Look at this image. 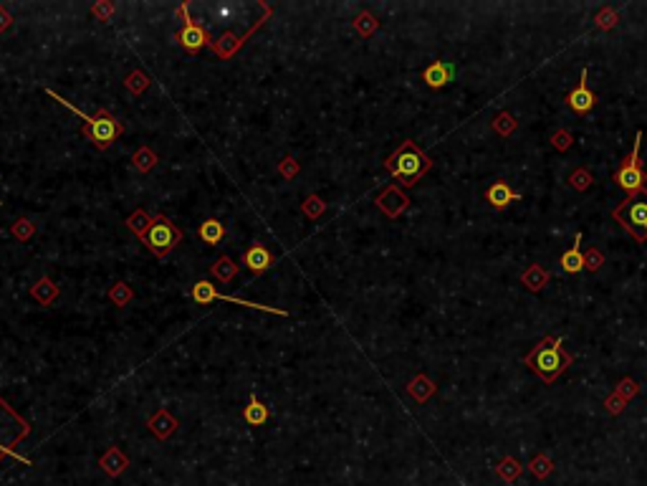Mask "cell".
<instances>
[{"mask_svg":"<svg viewBox=\"0 0 647 486\" xmlns=\"http://www.w3.org/2000/svg\"><path fill=\"white\" fill-rule=\"evenodd\" d=\"M455 78V63L450 61H432L428 69L422 71V81L430 89H443Z\"/></svg>","mask_w":647,"mask_h":486,"instance_id":"14","label":"cell"},{"mask_svg":"<svg viewBox=\"0 0 647 486\" xmlns=\"http://www.w3.org/2000/svg\"><path fill=\"white\" fill-rule=\"evenodd\" d=\"M193 299H195V304H210V302H218L220 299V302H228V304H235V306H245V309H258V312H268V314H276V317H289V312H286V309H278V306L256 304V302H245V299L220 294V291L215 289L210 282H205V279L193 286Z\"/></svg>","mask_w":647,"mask_h":486,"instance_id":"7","label":"cell"},{"mask_svg":"<svg viewBox=\"0 0 647 486\" xmlns=\"http://www.w3.org/2000/svg\"><path fill=\"white\" fill-rule=\"evenodd\" d=\"M562 342H564L562 337H544L523 357V365L534 370L546 385H551L574 362V357L564 350Z\"/></svg>","mask_w":647,"mask_h":486,"instance_id":"2","label":"cell"},{"mask_svg":"<svg viewBox=\"0 0 647 486\" xmlns=\"http://www.w3.org/2000/svg\"><path fill=\"white\" fill-rule=\"evenodd\" d=\"M243 264H245V268H248L253 276H261L263 271H268V268L276 264V259H273V253L268 251V246L253 243L248 251L243 253Z\"/></svg>","mask_w":647,"mask_h":486,"instance_id":"13","label":"cell"},{"mask_svg":"<svg viewBox=\"0 0 647 486\" xmlns=\"http://www.w3.org/2000/svg\"><path fill=\"white\" fill-rule=\"evenodd\" d=\"M99 466H102V471L107 474V476H111V478H117V476H122L127 471V466H129V458L124 456V451L119 446H111V448H107L102 456H99Z\"/></svg>","mask_w":647,"mask_h":486,"instance_id":"16","label":"cell"},{"mask_svg":"<svg viewBox=\"0 0 647 486\" xmlns=\"http://www.w3.org/2000/svg\"><path fill=\"white\" fill-rule=\"evenodd\" d=\"M197 235H200V241L208 243V246H218V243L226 238V226H223L218 218H205L203 223H200V228H197Z\"/></svg>","mask_w":647,"mask_h":486,"instance_id":"20","label":"cell"},{"mask_svg":"<svg viewBox=\"0 0 647 486\" xmlns=\"http://www.w3.org/2000/svg\"><path fill=\"white\" fill-rule=\"evenodd\" d=\"M301 211H304L306 218L316 220V218H321V215L327 213V203H324L319 196H309L304 203H301Z\"/></svg>","mask_w":647,"mask_h":486,"instance_id":"33","label":"cell"},{"mask_svg":"<svg viewBox=\"0 0 647 486\" xmlns=\"http://www.w3.org/2000/svg\"><path fill=\"white\" fill-rule=\"evenodd\" d=\"M602 264H604V256H602V251H597V249H589L584 256V268L586 271H600Z\"/></svg>","mask_w":647,"mask_h":486,"instance_id":"40","label":"cell"},{"mask_svg":"<svg viewBox=\"0 0 647 486\" xmlns=\"http://www.w3.org/2000/svg\"><path fill=\"white\" fill-rule=\"evenodd\" d=\"M117 13V6L111 0H99L91 6V16L99 21V23H111V16Z\"/></svg>","mask_w":647,"mask_h":486,"instance_id":"34","label":"cell"},{"mask_svg":"<svg viewBox=\"0 0 647 486\" xmlns=\"http://www.w3.org/2000/svg\"><path fill=\"white\" fill-rule=\"evenodd\" d=\"M529 469H531V474H534V476H536V478H541V481H544L546 476H551V471H553V461H551V458H549V456L538 454V456H534V458H531Z\"/></svg>","mask_w":647,"mask_h":486,"instance_id":"31","label":"cell"},{"mask_svg":"<svg viewBox=\"0 0 647 486\" xmlns=\"http://www.w3.org/2000/svg\"><path fill=\"white\" fill-rule=\"evenodd\" d=\"M149 84H152V78H149L142 69L129 71V74L124 76L127 92H129V94H134V96H142V94H144V92L149 89Z\"/></svg>","mask_w":647,"mask_h":486,"instance_id":"26","label":"cell"},{"mask_svg":"<svg viewBox=\"0 0 647 486\" xmlns=\"http://www.w3.org/2000/svg\"><path fill=\"white\" fill-rule=\"evenodd\" d=\"M617 10L615 8H602L597 16H594V23H597V28H602V31H612L617 25Z\"/></svg>","mask_w":647,"mask_h":486,"instance_id":"36","label":"cell"},{"mask_svg":"<svg viewBox=\"0 0 647 486\" xmlns=\"http://www.w3.org/2000/svg\"><path fill=\"white\" fill-rule=\"evenodd\" d=\"M351 25H354V31L362 36V39H369L372 33L380 28V21H377V16L375 13H369V10H362L354 21H351Z\"/></svg>","mask_w":647,"mask_h":486,"instance_id":"28","label":"cell"},{"mask_svg":"<svg viewBox=\"0 0 647 486\" xmlns=\"http://www.w3.org/2000/svg\"><path fill=\"white\" fill-rule=\"evenodd\" d=\"M147 428H149L152 433H155V436H157L160 441H167V439L172 436V433H175V431L179 428V421H177L175 416H172V413H170L167 408H160V410L155 413V416H149V418H147Z\"/></svg>","mask_w":647,"mask_h":486,"instance_id":"15","label":"cell"},{"mask_svg":"<svg viewBox=\"0 0 647 486\" xmlns=\"http://www.w3.org/2000/svg\"><path fill=\"white\" fill-rule=\"evenodd\" d=\"M0 205H3V203H0Z\"/></svg>","mask_w":647,"mask_h":486,"instance_id":"45","label":"cell"},{"mask_svg":"<svg viewBox=\"0 0 647 486\" xmlns=\"http://www.w3.org/2000/svg\"><path fill=\"white\" fill-rule=\"evenodd\" d=\"M0 454H3V456H10V458H18V461H23L25 466H33L31 458H25V456H18L10 446H0Z\"/></svg>","mask_w":647,"mask_h":486,"instance_id":"44","label":"cell"},{"mask_svg":"<svg viewBox=\"0 0 647 486\" xmlns=\"http://www.w3.org/2000/svg\"><path fill=\"white\" fill-rule=\"evenodd\" d=\"M268 418H271V410H268V405H263V403H261L256 395H250L248 405L243 408V421H245L248 425H263Z\"/></svg>","mask_w":647,"mask_h":486,"instance_id":"22","label":"cell"},{"mask_svg":"<svg viewBox=\"0 0 647 486\" xmlns=\"http://www.w3.org/2000/svg\"><path fill=\"white\" fill-rule=\"evenodd\" d=\"M437 385L430 380L428 375H415L410 383H407V392H410V398L415 400V403H428L432 395H435Z\"/></svg>","mask_w":647,"mask_h":486,"instance_id":"18","label":"cell"},{"mask_svg":"<svg viewBox=\"0 0 647 486\" xmlns=\"http://www.w3.org/2000/svg\"><path fill=\"white\" fill-rule=\"evenodd\" d=\"M639 385L632 380V377H624V380H619V385H617V395L622 400H632L635 395H637Z\"/></svg>","mask_w":647,"mask_h":486,"instance_id":"39","label":"cell"},{"mask_svg":"<svg viewBox=\"0 0 647 486\" xmlns=\"http://www.w3.org/2000/svg\"><path fill=\"white\" fill-rule=\"evenodd\" d=\"M175 13H177V18H179V21H182L185 25H193V23H195V21L190 18V3H179Z\"/></svg>","mask_w":647,"mask_h":486,"instance_id":"42","label":"cell"},{"mask_svg":"<svg viewBox=\"0 0 647 486\" xmlns=\"http://www.w3.org/2000/svg\"><path fill=\"white\" fill-rule=\"evenodd\" d=\"M592 182H594L592 173L584 170V167H579V170H574V173L569 175V185L574 190H579V193H584L586 188H592Z\"/></svg>","mask_w":647,"mask_h":486,"instance_id":"35","label":"cell"},{"mask_svg":"<svg viewBox=\"0 0 647 486\" xmlns=\"http://www.w3.org/2000/svg\"><path fill=\"white\" fill-rule=\"evenodd\" d=\"M238 271H241V268H238V264H235L230 256H226V253H223V256H220V259L215 261V264H212V268H210L212 279H218V282H223V284L233 282L235 276H238Z\"/></svg>","mask_w":647,"mask_h":486,"instance_id":"24","label":"cell"},{"mask_svg":"<svg viewBox=\"0 0 647 486\" xmlns=\"http://www.w3.org/2000/svg\"><path fill=\"white\" fill-rule=\"evenodd\" d=\"M58 297H61V286L51 276H41L31 286V299H36L41 306H54Z\"/></svg>","mask_w":647,"mask_h":486,"instance_id":"17","label":"cell"},{"mask_svg":"<svg viewBox=\"0 0 647 486\" xmlns=\"http://www.w3.org/2000/svg\"><path fill=\"white\" fill-rule=\"evenodd\" d=\"M624 405H627V400H622L619 395H617V392H615V395H609V398L604 400V410H607V413H612V416H619V413L624 410Z\"/></svg>","mask_w":647,"mask_h":486,"instance_id":"41","label":"cell"},{"mask_svg":"<svg viewBox=\"0 0 647 486\" xmlns=\"http://www.w3.org/2000/svg\"><path fill=\"white\" fill-rule=\"evenodd\" d=\"M48 94H51V99H56L58 104H63L66 109H71V114H76V117H81L86 122L84 127H81V134H84L86 140L91 142L99 152H104V149H109L114 142L124 134V125L119 122L114 114H111L109 109H104V107H99L96 109L94 117H89V114H84V112L78 109V107H74L71 102H66L63 96H58L56 92H51V89H46Z\"/></svg>","mask_w":647,"mask_h":486,"instance_id":"1","label":"cell"},{"mask_svg":"<svg viewBox=\"0 0 647 486\" xmlns=\"http://www.w3.org/2000/svg\"><path fill=\"white\" fill-rule=\"evenodd\" d=\"M157 162H160V157H157V152L152 147H147V145H142L137 152L132 155V165L140 170L142 175H147V173H152L157 167Z\"/></svg>","mask_w":647,"mask_h":486,"instance_id":"25","label":"cell"},{"mask_svg":"<svg viewBox=\"0 0 647 486\" xmlns=\"http://www.w3.org/2000/svg\"><path fill=\"white\" fill-rule=\"evenodd\" d=\"M107 297H109V302H111L114 306H117V309H124L127 304H132L134 289H132V286H129L127 282H114V284H111V289H109V294H107Z\"/></svg>","mask_w":647,"mask_h":486,"instance_id":"27","label":"cell"},{"mask_svg":"<svg viewBox=\"0 0 647 486\" xmlns=\"http://www.w3.org/2000/svg\"><path fill=\"white\" fill-rule=\"evenodd\" d=\"M10 235L16 238V241H31L33 235H36V223H33L31 218H18L13 226H10Z\"/></svg>","mask_w":647,"mask_h":486,"instance_id":"30","label":"cell"},{"mask_svg":"<svg viewBox=\"0 0 647 486\" xmlns=\"http://www.w3.org/2000/svg\"><path fill=\"white\" fill-rule=\"evenodd\" d=\"M567 104H569L571 112H577V114H586V112L594 109L597 96H594L592 89L586 87V69H582V76H579L577 89H571L569 94H567Z\"/></svg>","mask_w":647,"mask_h":486,"instance_id":"11","label":"cell"},{"mask_svg":"<svg viewBox=\"0 0 647 486\" xmlns=\"http://www.w3.org/2000/svg\"><path fill=\"white\" fill-rule=\"evenodd\" d=\"M521 284L529 291H534V294H536V291H541L546 284H549V271H546L541 264H531V266L521 274Z\"/></svg>","mask_w":647,"mask_h":486,"instance_id":"21","label":"cell"},{"mask_svg":"<svg viewBox=\"0 0 647 486\" xmlns=\"http://www.w3.org/2000/svg\"><path fill=\"white\" fill-rule=\"evenodd\" d=\"M177 41H179V46L185 48L188 54H197V51H200V48H205V46H210V48L215 46L212 36L205 31L200 23L182 25V28L177 31Z\"/></svg>","mask_w":647,"mask_h":486,"instance_id":"10","label":"cell"},{"mask_svg":"<svg viewBox=\"0 0 647 486\" xmlns=\"http://www.w3.org/2000/svg\"><path fill=\"white\" fill-rule=\"evenodd\" d=\"M496 474H498L503 481H508V484H514L516 478L521 476V463L516 461L514 456H506V458H501V463L496 466Z\"/></svg>","mask_w":647,"mask_h":486,"instance_id":"29","label":"cell"},{"mask_svg":"<svg viewBox=\"0 0 647 486\" xmlns=\"http://www.w3.org/2000/svg\"><path fill=\"white\" fill-rule=\"evenodd\" d=\"M384 167H387V173L397 180V185L413 188V185H417V180H420L422 175L432 167V160H430L413 140H405L387 160H384Z\"/></svg>","mask_w":647,"mask_h":486,"instance_id":"3","label":"cell"},{"mask_svg":"<svg viewBox=\"0 0 647 486\" xmlns=\"http://www.w3.org/2000/svg\"><path fill=\"white\" fill-rule=\"evenodd\" d=\"M551 145L553 149H559V152H567V149L574 145V137H571L567 129H556V132L551 134Z\"/></svg>","mask_w":647,"mask_h":486,"instance_id":"38","label":"cell"},{"mask_svg":"<svg viewBox=\"0 0 647 486\" xmlns=\"http://www.w3.org/2000/svg\"><path fill=\"white\" fill-rule=\"evenodd\" d=\"M124 223H127V228H129V231H132V233L142 241V238L147 235L149 228H152V223H155V215H149L144 208H137V211H134Z\"/></svg>","mask_w":647,"mask_h":486,"instance_id":"23","label":"cell"},{"mask_svg":"<svg viewBox=\"0 0 647 486\" xmlns=\"http://www.w3.org/2000/svg\"><path fill=\"white\" fill-rule=\"evenodd\" d=\"M559 264H562V268L567 271V274H579L582 268H584V253H582V233L574 235V246H571L569 251L564 253L562 259H559Z\"/></svg>","mask_w":647,"mask_h":486,"instance_id":"19","label":"cell"},{"mask_svg":"<svg viewBox=\"0 0 647 486\" xmlns=\"http://www.w3.org/2000/svg\"><path fill=\"white\" fill-rule=\"evenodd\" d=\"M13 25V16H10L8 10H6V6L0 3V33H6Z\"/></svg>","mask_w":647,"mask_h":486,"instance_id":"43","label":"cell"},{"mask_svg":"<svg viewBox=\"0 0 647 486\" xmlns=\"http://www.w3.org/2000/svg\"><path fill=\"white\" fill-rule=\"evenodd\" d=\"M639 142H642V132L635 134L632 152L624 157L622 167L615 173V182L627 196H635V193H642V190H645V173H642V167H639Z\"/></svg>","mask_w":647,"mask_h":486,"instance_id":"6","label":"cell"},{"mask_svg":"<svg viewBox=\"0 0 647 486\" xmlns=\"http://www.w3.org/2000/svg\"><path fill=\"white\" fill-rule=\"evenodd\" d=\"M612 218L637 243H647V188L622 200L612 211Z\"/></svg>","mask_w":647,"mask_h":486,"instance_id":"4","label":"cell"},{"mask_svg":"<svg viewBox=\"0 0 647 486\" xmlns=\"http://www.w3.org/2000/svg\"><path fill=\"white\" fill-rule=\"evenodd\" d=\"M298 173H301V165H298L294 157H283L281 162H278V175H281L283 180H294Z\"/></svg>","mask_w":647,"mask_h":486,"instance_id":"37","label":"cell"},{"mask_svg":"<svg viewBox=\"0 0 647 486\" xmlns=\"http://www.w3.org/2000/svg\"><path fill=\"white\" fill-rule=\"evenodd\" d=\"M516 127H518V122H516L514 114H508V112H501V114H496V119H493V129H496L501 137H511V134L516 132Z\"/></svg>","mask_w":647,"mask_h":486,"instance_id":"32","label":"cell"},{"mask_svg":"<svg viewBox=\"0 0 647 486\" xmlns=\"http://www.w3.org/2000/svg\"><path fill=\"white\" fill-rule=\"evenodd\" d=\"M142 243H144L147 251H152V256L167 259V253L182 243V231L167 215H155V223L147 231V235L142 238Z\"/></svg>","mask_w":647,"mask_h":486,"instance_id":"5","label":"cell"},{"mask_svg":"<svg viewBox=\"0 0 647 486\" xmlns=\"http://www.w3.org/2000/svg\"><path fill=\"white\" fill-rule=\"evenodd\" d=\"M485 200H488L491 208L503 211V208H508L511 203H518V200H521V193L511 188L506 180H493L491 185H488V190H485Z\"/></svg>","mask_w":647,"mask_h":486,"instance_id":"12","label":"cell"},{"mask_svg":"<svg viewBox=\"0 0 647 486\" xmlns=\"http://www.w3.org/2000/svg\"><path fill=\"white\" fill-rule=\"evenodd\" d=\"M375 205L387 218H399V215L410 208V198L399 190V185H387V188L375 198Z\"/></svg>","mask_w":647,"mask_h":486,"instance_id":"9","label":"cell"},{"mask_svg":"<svg viewBox=\"0 0 647 486\" xmlns=\"http://www.w3.org/2000/svg\"><path fill=\"white\" fill-rule=\"evenodd\" d=\"M258 8L263 10V16L258 18V21H256L253 25H250L248 31H245V36H233L230 31H226L218 41H215V46H212V54L218 56L220 61H226V59H233V56L238 54V51H241L243 46H245V41L253 39V33H256L258 28H261V25H263L265 21H268V18L273 16V8H271V6H265L263 0H258Z\"/></svg>","mask_w":647,"mask_h":486,"instance_id":"8","label":"cell"}]
</instances>
